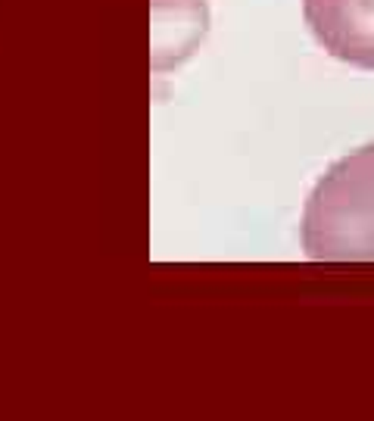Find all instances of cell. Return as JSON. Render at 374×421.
I'll use <instances>...</instances> for the list:
<instances>
[{"label":"cell","mask_w":374,"mask_h":421,"mask_svg":"<svg viewBox=\"0 0 374 421\" xmlns=\"http://www.w3.org/2000/svg\"><path fill=\"white\" fill-rule=\"evenodd\" d=\"M303 247L318 262H374V141L318 178L305 200Z\"/></svg>","instance_id":"1"},{"label":"cell","mask_w":374,"mask_h":421,"mask_svg":"<svg viewBox=\"0 0 374 421\" xmlns=\"http://www.w3.org/2000/svg\"><path fill=\"white\" fill-rule=\"evenodd\" d=\"M303 19L334 60L374 72V0H303Z\"/></svg>","instance_id":"2"}]
</instances>
